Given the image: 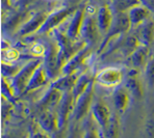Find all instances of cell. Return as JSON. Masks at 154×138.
Returning a JSON list of instances; mask_svg holds the SVG:
<instances>
[{"label": "cell", "instance_id": "11", "mask_svg": "<svg viewBox=\"0 0 154 138\" xmlns=\"http://www.w3.org/2000/svg\"><path fill=\"white\" fill-rule=\"evenodd\" d=\"M47 14L45 13H38L35 16L30 18V19L27 20V22L23 24L20 27L19 31H18V34L20 37H26V35L32 34L35 32H38L40 30V28L44 24V22L47 19Z\"/></svg>", "mask_w": 154, "mask_h": 138}, {"label": "cell", "instance_id": "25", "mask_svg": "<svg viewBox=\"0 0 154 138\" xmlns=\"http://www.w3.org/2000/svg\"><path fill=\"white\" fill-rule=\"evenodd\" d=\"M125 87L128 89V92H130L131 96H133L134 98L139 99L143 96V89L141 86V83L137 80V77L129 76L125 82Z\"/></svg>", "mask_w": 154, "mask_h": 138}, {"label": "cell", "instance_id": "16", "mask_svg": "<svg viewBox=\"0 0 154 138\" xmlns=\"http://www.w3.org/2000/svg\"><path fill=\"white\" fill-rule=\"evenodd\" d=\"M63 94H64V92L62 90L50 85L49 89L46 92L44 97L41 99L38 104L44 109H53V108H56L58 106V104H60V102L63 98Z\"/></svg>", "mask_w": 154, "mask_h": 138}, {"label": "cell", "instance_id": "12", "mask_svg": "<svg viewBox=\"0 0 154 138\" xmlns=\"http://www.w3.org/2000/svg\"><path fill=\"white\" fill-rule=\"evenodd\" d=\"M137 30L135 37L137 38L139 42L143 45L150 46L154 40V21L149 18L141 25L137 27Z\"/></svg>", "mask_w": 154, "mask_h": 138}, {"label": "cell", "instance_id": "19", "mask_svg": "<svg viewBox=\"0 0 154 138\" xmlns=\"http://www.w3.org/2000/svg\"><path fill=\"white\" fill-rule=\"evenodd\" d=\"M148 54H149V46L140 44V46L129 56L131 65L134 69H141L143 67H146L147 62H148Z\"/></svg>", "mask_w": 154, "mask_h": 138}, {"label": "cell", "instance_id": "28", "mask_svg": "<svg viewBox=\"0 0 154 138\" xmlns=\"http://www.w3.org/2000/svg\"><path fill=\"white\" fill-rule=\"evenodd\" d=\"M104 135L108 137H115L116 135H118V118L116 117V115L110 116L109 124H108V127Z\"/></svg>", "mask_w": 154, "mask_h": 138}, {"label": "cell", "instance_id": "5", "mask_svg": "<svg viewBox=\"0 0 154 138\" xmlns=\"http://www.w3.org/2000/svg\"><path fill=\"white\" fill-rule=\"evenodd\" d=\"M94 83L95 80L93 82H91V84L88 86L87 89L76 99L73 110V115L76 121H80V119L85 118L90 110L92 109V100L93 94H94Z\"/></svg>", "mask_w": 154, "mask_h": 138}, {"label": "cell", "instance_id": "23", "mask_svg": "<svg viewBox=\"0 0 154 138\" xmlns=\"http://www.w3.org/2000/svg\"><path fill=\"white\" fill-rule=\"evenodd\" d=\"M94 80H95V77L93 78L90 74H83V75H81L80 77H78V79H77V81L75 83V86L72 89L74 100L76 101V99L87 89L88 86L91 84V82H93Z\"/></svg>", "mask_w": 154, "mask_h": 138}, {"label": "cell", "instance_id": "26", "mask_svg": "<svg viewBox=\"0 0 154 138\" xmlns=\"http://www.w3.org/2000/svg\"><path fill=\"white\" fill-rule=\"evenodd\" d=\"M141 4V0H118L116 1V8L118 12H126L131 8Z\"/></svg>", "mask_w": 154, "mask_h": 138}, {"label": "cell", "instance_id": "20", "mask_svg": "<svg viewBox=\"0 0 154 138\" xmlns=\"http://www.w3.org/2000/svg\"><path fill=\"white\" fill-rule=\"evenodd\" d=\"M85 17V13L82 10H77L73 15V18L71 19L69 23V26L67 28V34L69 38L76 40L79 37V33H80V29L82 26L83 20Z\"/></svg>", "mask_w": 154, "mask_h": 138}, {"label": "cell", "instance_id": "1", "mask_svg": "<svg viewBox=\"0 0 154 138\" xmlns=\"http://www.w3.org/2000/svg\"><path fill=\"white\" fill-rule=\"evenodd\" d=\"M43 63L42 59H35L30 60L28 63H26L24 67L20 69V71L16 74L11 80V87L13 89L14 96L19 97L22 94L25 92V89L32 77L35 71L40 64Z\"/></svg>", "mask_w": 154, "mask_h": 138}, {"label": "cell", "instance_id": "3", "mask_svg": "<svg viewBox=\"0 0 154 138\" xmlns=\"http://www.w3.org/2000/svg\"><path fill=\"white\" fill-rule=\"evenodd\" d=\"M53 33H54V37H55L56 43L58 45L60 53H62L63 57H64L66 62L68 59H70L74 54L77 53L80 49H82L87 45L83 40H81L80 43H76L75 40L68 37L67 33L60 32L57 29H54Z\"/></svg>", "mask_w": 154, "mask_h": 138}, {"label": "cell", "instance_id": "8", "mask_svg": "<svg viewBox=\"0 0 154 138\" xmlns=\"http://www.w3.org/2000/svg\"><path fill=\"white\" fill-rule=\"evenodd\" d=\"M131 28V23L129 20L128 14L126 12H118L117 16L114 17V21L110 26L108 32L106 33V38L103 43L107 42L112 38H115L117 35L125 34L128 32L129 29Z\"/></svg>", "mask_w": 154, "mask_h": 138}, {"label": "cell", "instance_id": "14", "mask_svg": "<svg viewBox=\"0 0 154 138\" xmlns=\"http://www.w3.org/2000/svg\"><path fill=\"white\" fill-rule=\"evenodd\" d=\"M48 79L50 78H49L48 73L46 71V68H45L44 63H42V64L38 65L37 70L35 71V73H33L32 77H31L24 94H27V92H32V90H35L38 88L44 86L47 83V81H48Z\"/></svg>", "mask_w": 154, "mask_h": 138}, {"label": "cell", "instance_id": "24", "mask_svg": "<svg viewBox=\"0 0 154 138\" xmlns=\"http://www.w3.org/2000/svg\"><path fill=\"white\" fill-rule=\"evenodd\" d=\"M141 43L139 42L137 38L135 35H128V37L124 38L122 40L121 45H120V49H121L122 53L125 56H130L132 52L140 46Z\"/></svg>", "mask_w": 154, "mask_h": 138}, {"label": "cell", "instance_id": "13", "mask_svg": "<svg viewBox=\"0 0 154 138\" xmlns=\"http://www.w3.org/2000/svg\"><path fill=\"white\" fill-rule=\"evenodd\" d=\"M114 21V16L110 6L104 4L97 10L96 22L101 33H107Z\"/></svg>", "mask_w": 154, "mask_h": 138}, {"label": "cell", "instance_id": "7", "mask_svg": "<svg viewBox=\"0 0 154 138\" xmlns=\"http://www.w3.org/2000/svg\"><path fill=\"white\" fill-rule=\"evenodd\" d=\"M100 33L101 32L98 28V25H97L96 19L93 16L85 15L80 29V33H79V37L81 38V40L85 44L93 46L98 40Z\"/></svg>", "mask_w": 154, "mask_h": 138}, {"label": "cell", "instance_id": "15", "mask_svg": "<svg viewBox=\"0 0 154 138\" xmlns=\"http://www.w3.org/2000/svg\"><path fill=\"white\" fill-rule=\"evenodd\" d=\"M92 113H93V116H94L95 121L98 124V126L100 127L104 131V133H105L106 129H107V127H108V124H109V119H110L109 108L104 105V104L96 103L92 106Z\"/></svg>", "mask_w": 154, "mask_h": 138}, {"label": "cell", "instance_id": "21", "mask_svg": "<svg viewBox=\"0 0 154 138\" xmlns=\"http://www.w3.org/2000/svg\"><path fill=\"white\" fill-rule=\"evenodd\" d=\"M41 128L48 133H52L58 129L57 115L55 114L52 109H45L38 119Z\"/></svg>", "mask_w": 154, "mask_h": 138}, {"label": "cell", "instance_id": "2", "mask_svg": "<svg viewBox=\"0 0 154 138\" xmlns=\"http://www.w3.org/2000/svg\"><path fill=\"white\" fill-rule=\"evenodd\" d=\"M66 60L63 57L62 53L58 48L57 43H52L48 46L45 51L44 55V63L46 71L50 79H56L60 73H62L63 65L65 64Z\"/></svg>", "mask_w": 154, "mask_h": 138}, {"label": "cell", "instance_id": "10", "mask_svg": "<svg viewBox=\"0 0 154 138\" xmlns=\"http://www.w3.org/2000/svg\"><path fill=\"white\" fill-rule=\"evenodd\" d=\"M91 45H85L82 49H80L77 53L74 54L70 59H68L62 69V74L63 75H68V74H74L81 65L83 64V62L87 60L88 56L91 54Z\"/></svg>", "mask_w": 154, "mask_h": 138}, {"label": "cell", "instance_id": "18", "mask_svg": "<svg viewBox=\"0 0 154 138\" xmlns=\"http://www.w3.org/2000/svg\"><path fill=\"white\" fill-rule=\"evenodd\" d=\"M130 92L125 87V85L116 86L114 92V104L116 109L119 112H124L130 105Z\"/></svg>", "mask_w": 154, "mask_h": 138}, {"label": "cell", "instance_id": "4", "mask_svg": "<svg viewBox=\"0 0 154 138\" xmlns=\"http://www.w3.org/2000/svg\"><path fill=\"white\" fill-rule=\"evenodd\" d=\"M76 10V8L67 6V8H60V10H55L52 14H49L47 16L46 21L44 22V24L40 28V30L38 31V33L44 34V33H48L50 31L54 30V28L57 27L60 24H62L68 17H70L71 15H74V13Z\"/></svg>", "mask_w": 154, "mask_h": 138}, {"label": "cell", "instance_id": "27", "mask_svg": "<svg viewBox=\"0 0 154 138\" xmlns=\"http://www.w3.org/2000/svg\"><path fill=\"white\" fill-rule=\"evenodd\" d=\"M145 70H146L145 74H146V78L148 80V84L150 86H154V56L148 59Z\"/></svg>", "mask_w": 154, "mask_h": 138}, {"label": "cell", "instance_id": "9", "mask_svg": "<svg viewBox=\"0 0 154 138\" xmlns=\"http://www.w3.org/2000/svg\"><path fill=\"white\" fill-rule=\"evenodd\" d=\"M75 100L72 92H66L63 94V98L57 106V124L58 129H62L66 125L68 121V117L71 113H73Z\"/></svg>", "mask_w": 154, "mask_h": 138}, {"label": "cell", "instance_id": "17", "mask_svg": "<svg viewBox=\"0 0 154 138\" xmlns=\"http://www.w3.org/2000/svg\"><path fill=\"white\" fill-rule=\"evenodd\" d=\"M127 14L131 23V28H135L150 18V10L142 4L131 8Z\"/></svg>", "mask_w": 154, "mask_h": 138}, {"label": "cell", "instance_id": "22", "mask_svg": "<svg viewBox=\"0 0 154 138\" xmlns=\"http://www.w3.org/2000/svg\"><path fill=\"white\" fill-rule=\"evenodd\" d=\"M78 79V77L75 73L68 74V75H63V77L54 79V81L51 83V86L62 90L63 92H72V89L75 86V83Z\"/></svg>", "mask_w": 154, "mask_h": 138}, {"label": "cell", "instance_id": "6", "mask_svg": "<svg viewBox=\"0 0 154 138\" xmlns=\"http://www.w3.org/2000/svg\"><path fill=\"white\" fill-rule=\"evenodd\" d=\"M123 80V72L118 68H106L95 76V82L105 87H116Z\"/></svg>", "mask_w": 154, "mask_h": 138}]
</instances>
